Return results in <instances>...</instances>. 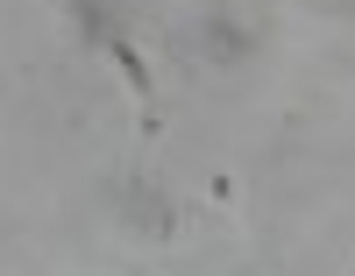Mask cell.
<instances>
[{
	"label": "cell",
	"instance_id": "cell-2",
	"mask_svg": "<svg viewBox=\"0 0 355 276\" xmlns=\"http://www.w3.org/2000/svg\"><path fill=\"white\" fill-rule=\"evenodd\" d=\"M114 205H121V220L135 234H171V205H164V192L150 177H121L114 184Z\"/></svg>",
	"mask_w": 355,
	"mask_h": 276
},
{
	"label": "cell",
	"instance_id": "cell-1",
	"mask_svg": "<svg viewBox=\"0 0 355 276\" xmlns=\"http://www.w3.org/2000/svg\"><path fill=\"white\" fill-rule=\"evenodd\" d=\"M71 15H78V28H85V43H100L114 64L128 71V85H142L150 92V64L135 57V43L121 36V15H114V0H71Z\"/></svg>",
	"mask_w": 355,
	"mask_h": 276
},
{
	"label": "cell",
	"instance_id": "cell-3",
	"mask_svg": "<svg viewBox=\"0 0 355 276\" xmlns=\"http://www.w3.org/2000/svg\"><path fill=\"white\" fill-rule=\"evenodd\" d=\"M206 50H220L227 64H234V57L249 50V36H242V28H234V21H206Z\"/></svg>",
	"mask_w": 355,
	"mask_h": 276
}]
</instances>
